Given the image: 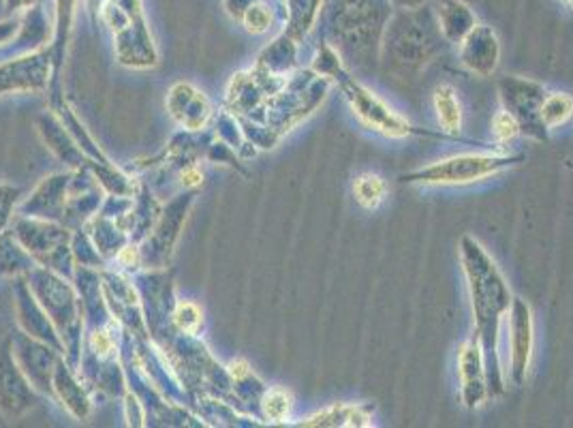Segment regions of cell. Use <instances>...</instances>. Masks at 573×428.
Here are the masks:
<instances>
[{
	"label": "cell",
	"instance_id": "1",
	"mask_svg": "<svg viewBox=\"0 0 573 428\" xmlns=\"http://www.w3.org/2000/svg\"><path fill=\"white\" fill-rule=\"evenodd\" d=\"M458 257L467 281L471 313H473V337L482 345L484 360H486L488 396L496 398L503 396L507 390L498 342H501V326L503 319L507 317L514 294L507 279L498 270L496 261L475 236L464 234L460 238Z\"/></svg>",
	"mask_w": 573,
	"mask_h": 428
},
{
	"label": "cell",
	"instance_id": "2",
	"mask_svg": "<svg viewBox=\"0 0 573 428\" xmlns=\"http://www.w3.org/2000/svg\"><path fill=\"white\" fill-rule=\"evenodd\" d=\"M450 47L439 29L432 0L413 9H394L381 40L379 65L394 80L411 82Z\"/></svg>",
	"mask_w": 573,
	"mask_h": 428
},
{
	"label": "cell",
	"instance_id": "3",
	"mask_svg": "<svg viewBox=\"0 0 573 428\" xmlns=\"http://www.w3.org/2000/svg\"><path fill=\"white\" fill-rule=\"evenodd\" d=\"M328 43L353 71L379 67L381 40L394 13L392 0H328Z\"/></svg>",
	"mask_w": 573,
	"mask_h": 428
},
{
	"label": "cell",
	"instance_id": "4",
	"mask_svg": "<svg viewBox=\"0 0 573 428\" xmlns=\"http://www.w3.org/2000/svg\"><path fill=\"white\" fill-rule=\"evenodd\" d=\"M338 88L342 90L351 112L364 127L379 133L387 139H407V137H430V139H441V142H460L469 146H484L488 148V142H475L467 139L462 135H450L446 131H435V128H424L413 125L405 116H401L396 110H392L374 90L369 86L362 85L347 67H342L334 78Z\"/></svg>",
	"mask_w": 573,
	"mask_h": 428
},
{
	"label": "cell",
	"instance_id": "5",
	"mask_svg": "<svg viewBox=\"0 0 573 428\" xmlns=\"http://www.w3.org/2000/svg\"><path fill=\"white\" fill-rule=\"evenodd\" d=\"M525 159L527 157L523 153H467L407 171L398 180L403 184L419 187H464L512 170Z\"/></svg>",
	"mask_w": 573,
	"mask_h": 428
},
{
	"label": "cell",
	"instance_id": "6",
	"mask_svg": "<svg viewBox=\"0 0 573 428\" xmlns=\"http://www.w3.org/2000/svg\"><path fill=\"white\" fill-rule=\"evenodd\" d=\"M496 92L503 110L516 119L525 137L535 142H548L550 131L541 123V103L548 94L546 86L531 78L501 76L496 80Z\"/></svg>",
	"mask_w": 573,
	"mask_h": 428
},
{
	"label": "cell",
	"instance_id": "7",
	"mask_svg": "<svg viewBox=\"0 0 573 428\" xmlns=\"http://www.w3.org/2000/svg\"><path fill=\"white\" fill-rule=\"evenodd\" d=\"M507 351L512 382L527 384L535 351V322L529 302L518 296H514L507 311Z\"/></svg>",
	"mask_w": 573,
	"mask_h": 428
},
{
	"label": "cell",
	"instance_id": "8",
	"mask_svg": "<svg viewBox=\"0 0 573 428\" xmlns=\"http://www.w3.org/2000/svg\"><path fill=\"white\" fill-rule=\"evenodd\" d=\"M458 382H460V401L469 412L480 409L488 396V380H486V360L482 345L471 337L458 349Z\"/></svg>",
	"mask_w": 573,
	"mask_h": 428
},
{
	"label": "cell",
	"instance_id": "9",
	"mask_svg": "<svg viewBox=\"0 0 573 428\" xmlns=\"http://www.w3.org/2000/svg\"><path fill=\"white\" fill-rule=\"evenodd\" d=\"M456 47L458 60L469 74L478 78H492L496 74L501 63V40L488 24L478 22L475 29Z\"/></svg>",
	"mask_w": 573,
	"mask_h": 428
},
{
	"label": "cell",
	"instance_id": "10",
	"mask_svg": "<svg viewBox=\"0 0 573 428\" xmlns=\"http://www.w3.org/2000/svg\"><path fill=\"white\" fill-rule=\"evenodd\" d=\"M439 29L450 45L462 42L478 24V15L464 0H432Z\"/></svg>",
	"mask_w": 573,
	"mask_h": 428
},
{
	"label": "cell",
	"instance_id": "11",
	"mask_svg": "<svg viewBox=\"0 0 573 428\" xmlns=\"http://www.w3.org/2000/svg\"><path fill=\"white\" fill-rule=\"evenodd\" d=\"M300 427H372V407L367 403H334L324 412H317L315 416L300 423Z\"/></svg>",
	"mask_w": 573,
	"mask_h": 428
},
{
	"label": "cell",
	"instance_id": "12",
	"mask_svg": "<svg viewBox=\"0 0 573 428\" xmlns=\"http://www.w3.org/2000/svg\"><path fill=\"white\" fill-rule=\"evenodd\" d=\"M432 108H435V114H437L439 128L450 133V135H460L462 123H464V110H462L460 97H458L453 86L441 85L435 88Z\"/></svg>",
	"mask_w": 573,
	"mask_h": 428
},
{
	"label": "cell",
	"instance_id": "13",
	"mask_svg": "<svg viewBox=\"0 0 573 428\" xmlns=\"http://www.w3.org/2000/svg\"><path fill=\"white\" fill-rule=\"evenodd\" d=\"M328 0H289V37L300 42L311 33Z\"/></svg>",
	"mask_w": 573,
	"mask_h": 428
},
{
	"label": "cell",
	"instance_id": "14",
	"mask_svg": "<svg viewBox=\"0 0 573 428\" xmlns=\"http://www.w3.org/2000/svg\"><path fill=\"white\" fill-rule=\"evenodd\" d=\"M573 121V94L548 92L541 103V123L548 131L565 127Z\"/></svg>",
	"mask_w": 573,
	"mask_h": 428
},
{
	"label": "cell",
	"instance_id": "15",
	"mask_svg": "<svg viewBox=\"0 0 573 428\" xmlns=\"http://www.w3.org/2000/svg\"><path fill=\"white\" fill-rule=\"evenodd\" d=\"M387 195V184L377 173H362L353 182V198L364 211H377Z\"/></svg>",
	"mask_w": 573,
	"mask_h": 428
},
{
	"label": "cell",
	"instance_id": "16",
	"mask_svg": "<svg viewBox=\"0 0 573 428\" xmlns=\"http://www.w3.org/2000/svg\"><path fill=\"white\" fill-rule=\"evenodd\" d=\"M491 133L496 146L512 144L518 135H523V133H520V125L516 123V119H514L509 112H505L503 108H501V112H496V114L492 116Z\"/></svg>",
	"mask_w": 573,
	"mask_h": 428
},
{
	"label": "cell",
	"instance_id": "17",
	"mask_svg": "<svg viewBox=\"0 0 573 428\" xmlns=\"http://www.w3.org/2000/svg\"><path fill=\"white\" fill-rule=\"evenodd\" d=\"M263 409L270 420L285 423L289 412H291V396L286 394L285 390H272L263 398Z\"/></svg>",
	"mask_w": 573,
	"mask_h": 428
},
{
	"label": "cell",
	"instance_id": "18",
	"mask_svg": "<svg viewBox=\"0 0 573 428\" xmlns=\"http://www.w3.org/2000/svg\"><path fill=\"white\" fill-rule=\"evenodd\" d=\"M270 22H272V13L268 7H263V4L248 7L246 26L250 33H266L270 29Z\"/></svg>",
	"mask_w": 573,
	"mask_h": 428
},
{
	"label": "cell",
	"instance_id": "19",
	"mask_svg": "<svg viewBox=\"0 0 573 428\" xmlns=\"http://www.w3.org/2000/svg\"><path fill=\"white\" fill-rule=\"evenodd\" d=\"M430 0H392V4L396 9H413V7H419V4H426Z\"/></svg>",
	"mask_w": 573,
	"mask_h": 428
},
{
	"label": "cell",
	"instance_id": "20",
	"mask_svg": "<svg viewBox=\"0 0 573 428\" xmlns=\"http://www.w3.org/2000/svg\"><path fill=\"white\" fill-rule=\"evenodd\" d=\"M563 7H568L570 11H573V0H559Z\"/></svg>",
	"mask_w": 573,
	"mask_h": 428
}]
</instances>
